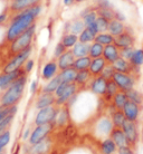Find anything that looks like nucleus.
<instances>
[{"instance_id": "obj_21", "label": "nucleus", "mask_w": 143, "mask_h": 154, "mask_svg": "<svg viewBox=\"0 0 143 154\" xmlns=\"http://www.w3.org/2000/svg\"><path fill=\"white\" fill-rule=\"evenodd\" d=\"M107 65L106 60L104 59V57H98V58H94L92 59V63H91V66H89V72L92 74L93 77L100 76L103 69L105 68V66Z\"/></svg>"}, {"instance_id": "obj_26", "label": "nucleus", "mask_w": 143, "mask_h": 154, "mask_svg": "<svg viewBox=\"0 0 143 154\" xmlns=\"http://www.w3.org/2000/svg\"><path fill=\"white\" fill-rule=\"evenodd\" d=\"M111 119H112V123L114 125V127L122 128L123 124L126 121V117L124 115L123 109H116V108H114V111L111 114Z\"/></svg>"}, {"instance_id": "obj_44", "label": "nucleus", "mask_w": 143, "mask_h": 154, "mask_svg": "<svg viewBox=\"0 0 143 154\" xmlns=\"http://www.w3.org/2000/svg\"><path fill=\"white\" fill-rule=\"evenodd\" d=\"M33 146H34L33 147V150H34V152H35L36 154H42L47 150V146H48V141L45 139L44 141H42V142L37 143V144H34Z\"/></svg>"}, {"instance_id": "obj_39", "label": "nucleus", "mask_w": 143, "mask_h": 154, "mask_svg": "<svg viewBox=\"0 0 143 154\" xmlns=\"http://www.w3.org/2000/svg\"><path fill=\"white\" fill-rule=\"evenodd\" d=\"M95 23H96V28L98 32H105V31H107V29H108L110 20H107L106 18H104V17L97 16Z\"/></svg>"}, {"instance_id": "obj_38", "label": "nucleus", "mask_w": 143, "mask_h": 154, "mask_svg": "<svg viewBox=\"0 0 143 154\" xmlns=\"http://www.w3.org/2000/svg\"><path fill=\"white\" fill-rule=\"evenodd\" d=\"M96 12H97V16L104 17V18H106L107 20L111 21L112 19H114L115 9L114 8H96Z\"/></svg>"}, {"instance_id": "obj_6", "label": "nucleus", "mask_w": 143, "mask_h": 154, "mask_svg": "<svg viewBox=\"0 0 143 154\" xmlns=\"http://www.w3.org/2000/svg\"><path fill=\"white\" fill-rule=\"evenodd\" d=\"M136 42H138V38H136L134 30L132 29V27L126 26L125 31L115 37L114 44L117 46L119 49H122V48H128V47H136Z\"/></svg>"}, {"instance_id": "obj_48", "label": "nucleus", "mask_w": 143, "mask_h": 154, "mask_svg": "<svg viewBox=\"0 0 143 154\" xmlns=\"http://www.w3.org/2000/svg\"><path fill=\"white\" fill-rule=\"evenodd\" d=\"M94 6L96 8H114L110 0H95Z\"/></svg>"}, {"instance_id": "obj_42", "label": "nucleus", "mask_w": 143, "mask_h": 154, "mask_svg": "<svg viewBox=\"0 0 143 154\" xmlns=\"http://www.w3.org/2000/svg\"><path fill=\"white\" fill-rule=\"evenodd\" d=\"M115 68L113 67L112 64H107V65L105 66V68L103 69L102 74H101V76H103L105 79H112L113 76H114V74H115Z\"/></svg>"}, {"instance_id": "obj_7", "label": "nucleus", "mask_w": 143, "mask_h": 154, "mask_svg": "<svg viewBox=\"0 0 143 154\" xmlns=\"http://www.w3.org/2000/svg\"><path fill=\"white\" fill-rule=\"evenodd\" d=\"M43 2L44 0H8L7 11L9 14V18L27 8H30L38 4H43Z\"/></svg>"}, {"instance_id": "obj_56", "label": "nucleus", "mask_w": 143, "mask_h": 154, "mask_svg": "<svg viewBox=\"0 0 143 154\" xmlns=\"http://www.w3.org/2000/svg\"><path fill=\"white\" fill-rule=\"evenodd\" d=\"M86 1H89V0H74V4L78 5V4H83V2H86Z\"/></svg>"}, {"instance_id": "obj_30", "label": "nucleus", "mask_w": 143, "mask_h": 154, "mask_svg": "<svg viewBox=\"0 0 143 154\" xmlns=\"http://www.w3.org/2000/svg\"><path fill=\"white\" fill-rule=\"evenodd\" d=\"M91 63H92V58L89 57V56H83V57L75 58L73 67L77 70V72L78 70L89 69V66H91Z\"/></svg>"}, {"instance_id": "obj_49", "label": "nucleus", "mask_w": 143, "mask_h": 154, "mask_svg": "<svg viewBox=\"0 0 143 154\" xmlns=\"http://www.w3.org/2000/svg\"><path fill=\"white\" fill-rule=\"evenodd\" d=\"M23 69H25V72H26V74H29L33 70V68L35 67V60L33 59V58H29L27 62L23 64Z\"/></svg>"}, {"instance_id": "obj_45", "label": "nucleus", "mask_w": 143, "mask_h": 154, "mask_svg": "<svg viewBox=\"0 0 143 154\" xmlns=\"http://www.w3.org/2000/svg\"><path fill=\"white\" fill-rule=\"evenodd\" d=\"M10 142V131L1 132L0 133V149H4L6 145H8V143Z\"/></svg>"}, {"instance_id": "obj_37", "label": "nucleus", "mask_w": 143, "mask_h": 154, "mask_svg": "<svg viewBox=\"0 0 143 154\" xmlns=\"http://www.w3.org/2000/svg\"><path fill=\"white\" fill-rule=\"evenodd\" d=\"M126 95H128L129 100H132L140 106H143V94L139 92L138 89L133 88L131 91H129V92H126Z\"/></svg>"}, {"instance_id": "obj_50", "label": "nucleus", "mask_w": 143, "mask_h": 154, "mask_svg": "<svg viewBox=\"0 0 143 154\" xmlns=\"http://www.w3.org/2000/svg\"><path fill=\"white\" fill-rule=\"evenodd\" d=\"M70 84V83H66V82H62L61 83V85L58 86V88L56 89V92H55V96L58 97V96H61L63 94V92L65 91V88L67 87V85Z\"/></svg>"}, {"instance_id": "obj_32", "label": "nucleus", "mask_w": 143, "mask_h": 154, "mask_svg": "<svg viewBox=\"0 0 143 154\" xmlns=\"http://www.w3.org/2000/svg\"><path fill=\"white\" fill-rule=\"evenodd\" d=\"M117 149L119 147L116 146L115 142L111 137L105 139L102 142V145H101V150H102V153L103 154H114Z\"/></svg>"}, {"instance_id": "obj_57", "label": "nucleus", "mask_w": 143, "mask_h": 154, "mask_svg": "<svg viewBox=\"0 0 143 154\" xmlns=\"http://www.w3.org/2000/svg\"><path fill=\"white\" fill-rule=\"evenodd\" d=\"M2 150H4V149H0V153H1V152H2Z\"/></svg>"}, {"instance_id": "obj_2", "label": "nucleus", "mask_w": 143, "mask_h": 154, "mask_svg": "<svg viewBox=\"0 0 143 154\" xmlns=\"http://www.w3.org/2000/svg\"><path fill=\"white\" fill-rule=\"evenodd\" d=\"M27 74L21 75L18 77L14 83H12L9 87H8L5 93L0 97V106H15L20 102V100L23 96V92H25V87L27 84Z\"/></svg>"}, {"instance_id": "obj_34", "label": "nucleus", "mask_w": 143, "mask_h": 154, "mask_svg": "<svg viewBox=\"0 0 143 154\" xmlns=\"http://www.w3.org/2000/svg\"><path fill=\"white\" fill-rule=\"evenodd\" d=\"M76 74H77V70L75 69L74 67H70V68H67V69L61 70L59 72V76L62 78V82L74 83L75 78H76Z\"/></svg>"}, {"instance_id": "obj_5", "label": "nucleus", "mask_w": 143, "mask_h": 154, "mask_svg": "<svg viewBox=\"0 0 143 154\" xmlns=\"http://www.w3.org/2000/svg\"><path fill=\"white\" fill-rule=\"evenodd\" d=\"M59 113V106L57 105H51L48 107L38 109V112L35 116V125H44L48 123H55L56 117Z\"/></svg>"}, {"instance_id": "obj_17", "label": "nucleus", "mask_w": 143, "mask_h": 154, "mask_svg": "<svg viewBox=\"0 0 143 154\" xmlns=\"http://www.w3.org/2000/svg\"><path fill=\"white\" fill-rule=\"evenodd\" d=\"M74 62H75V56H74L73 51H72V49H67L62 56H59L57 58V64H58L59 72L73 67Z\"/></svg>"}, {"instance_id": "obj_43", "label": "nucleus", "mask_w": 143, "mask_h": 154, "mask_svg": "<svg viewBox=\"0 0 143 154\" xmlns=\"http://www.w3.org/2000/svg\"><path fill=\"white\" fill-rule=\"evenodd\" d=\"M17 105L15 106H8V107H5V106H0V121L4 119L5 117L11 113H17Z\"/></svg>"}, {"instance_id": "obj_52", "label": "nucleus", "mask_w": 143, "mask_h": 154, "mask_svg": "<svg viewBox=\"0 0 143 154\" xmlns=\"http://www.w3.org/2000/svg\"><path fill=\"white\" fill-rule=\"evenodd\" d=\"M119 154H134L133 150L131 149V146H122V147H119Z\"/></svg>"}, {"instance_id": "obj_59", "label": "nucleus", "mask_w": 143, "mask_h": 154, "mask_svg": "<svg viewBox=\"0 0 143 154\" xmlns=\"http://www.w3.org/2000/svg\"><path fill=\"white\" fill-rule=\"evenodd\" d=\"M142 1H143V0H142Z\"/></svg>"}, {"instance_id": "obj_14", "label": "nucleus", "mask_w": 143, "mask_h": 154, "mask_svg": "<svg viewBox=\"0 0 143 154\" xmlns=\"http://www.w3.org/2000/svg\"><path fill=\"white\" fill-rule=\"evenodd\" d=\"M58 64L57 59L53 57V59H50L43 66V69H42V74H40V78L45 82L50 81L53 77H55L58 74Z\"/></svg>"}, {"instance_id": "obj_16", "label": "nucleus", "mask_w": 143, "mask_h": 154, "mask_svg": "<svg viewBox=\"0 0 143 154\" xmlns=\"http://www.w3.org/2000/svg\"><path fill=\"white\" fill-rule=\"evenodd\" d=\"M84 29H85V23H84V21H83L81 17H77V18L66 23L63 34L72 32V34H75V35H79Z\"/></svg>"}, {"instance_id": "obj_12", "label": "nucleus", "mask_w": 143, "mask_h": 154, "mask_svg": "<svg viewBox=\"0 0 143 154\" xmlns=\"http://www.w3.org/2000/svg\"><path fill=\"white\" fill-rule=\"evenodd\" d=\"M78 91H79V88H78L77 85L75 83H70L65 88V91L63 92L62 95L56 97V103L55 104L57 106H65V105H67L68 102L77 94Z\"/></svg>"}, {"instance_id": "obj_19", "label": "nucleus", "mask_w": 143, "mask_h": 154, "mask_svg": "<svg viewBox=\"0 0 143 154\" xmlns=\"http://www.w3.org/2000/svg\"><path fill=\"white\" fill-rule=\"evenodd\" d=\"M120 56V49L117 48L115 44H110V45L104 46L103 57L107 64H113Z\"/></svg>"}, {"instance_id": "obj_36", "label": "nucleus", "mask_w": 143, "mask_h": 154, "mask_svg": "<svg viewBox=\"0 0 143 154\" xmlns=\"http://www.w3.org/2000/svg\"><path fill=\"white\" fill-rule=\"evenodd\" d=\"M130 63H131L133 66H135V67H141V66H143V47L135 48L134 53L132 55L131 59H130Z\"/></svg>"}, {"instance_id": "obj_11", "label": "nucleus", "mask_w": 143, "mask_h": 154, "mask_svg": "<svg viewBox=\"0 0 143 154\" xmlns=\"http://www.w3.org/2000/svg\"><path fill=\"white\" fill-rule=\"evenodd\" d=\"M25 74L26 72L23 69V67L15 70V72H11V73H1L0 74V91H6L18 77L25 75Z\"/></svg>"}, {"instance_id": "obj_18", "label": "nucleus", "mask_w": 143, "mask_h": 154, "mask_svg": "<svg viewBox=\"0 0 143 154\" xmlns=\"http://www.w3.org/2000/svg\"><path fill=\"white\" fill-rule=\"evenodd\" d=\"M55 103H56V96H55V94H51V93H42L38 96V98L36 100L35 107L37 109H42V108L55 105Z\"/></svg>"}, {"instance_id": "obj_3", "label": "nucleus", "mask_w": 143, "mask_h": 154, "mask_svg": "<svg viewBox=\"0 0 143 154\" xmlns=\"http://www.w3.org/2000/svg\"><path fill=\"white\" fill-rule=\"evenodd\" d=\"M36 31H37V23L31 25L27 30L23 31V34L18 36L14 42L8 44L9 45V47H8L9 54L11 56H15L16 54L33 46V42L36 38Z\"/></svg>"}, {"instance_id": "obj_54", "label": "nucleus", "mask_w": 143, "mask_h": 154, "mask_svg": "<svg viewBox=\"0 0 143 154\" xmlns=\"http://www.w3.org/2000/svg\"><path fill=\"white\" fill-rule=\"evenodd\" d=\"M63 4L65 7H70V6H74V0H63Z\"/></svg>"}, {"instance_id": "obj_23", "label": "nucleus", "mask_w": 143, "mask_h": 154, "mask_svg": "<svg viewBox=\"0 0 143 154\" xmlns=\"http://www.w3.org/2000/svg\"><path fill=\"white\" fill-rule=\"evenodd\" d=\"M125 28H126L125 23H122V21H120V20L112 19L111 21H110L107 31L111 34V35L114 36V37H117L119 35H121L122 32L125 31Z\"/></svg>"}, {"instance_id": "obj_20", "label": "nucleus", "mask_w": 143, "mask_h": 154, "mask_svg": "<svg viewBox=\"0 0 143 154\" xmlns=\"http://www.w3.org/2000/svg\"><path fill=\"white\" fill-rule=\"evenodd\" d=\"M110 137L115 142L117 147H122V146L129 145L126 136L124 134L123 130L120 128V127H113L112 132H111V134H110Z\"/></svg>"}, {"instance_id": "obj_15", "label": "nucleus", "mask_w": 143, "mask_h": 154, "mask_svg": "<svg viewBox=\"0 0 143 154\" xmlns=\"http://www.w3.org/2000/svg\"><path fill=\"white\" fill-rule=\"evenodd\" d=\"M106 84L107 79H105L103 76L93 77L92 81L89 83V91L93 93L96 96H104L105 91H106Z\"/></svg>"}, {"instance_id": "obj_4", "label": "nucleus", "mask_w": 143, "mask_h": 154, "mask_svg": "<svg viewBox=\"0 0 143 154\" xmlns=\"http://www.w3.org/2000/svg\"><path fill=\"white\" fill-rule=\"evenodd\" d=\"M33 50L34 49H33V46H31L29 48H27V49L18 53V54H16L15 56H12L11 59L2 68V73H11V72H15V70L21 68L23 64L30 58L31 54H33Z\"/></svg>"}, {"instance_id": "obj_46", "label": "nucleus", "mask_w": 143, "mask_h": 154, "mask_svg": "<svg viewBox=\"0 0 143 154\" xmlns=\"http://www.w3.org/2000/svg\"><path fill=\"white\" fill-rule=\"evenodd\" d=\"M66 50H67V48H66V47L63 45L62 42H58L57 44H56L55 48H54V51H53V57L57 59L59 56H62V55L65 53Z\"/></svg>"}, {"instance_id": "obj_35", "label": "nucleus", "mask_w": 143, "mask_h": 154, "mask_svg": "<svg viewBox=\"0 0 143 154\" xmlns=\"http://www.w3.org/2000/svg\"><path fill=\"white\" fill-rule=\"evenodd\" d=\"M94 42H97L102 44L103 46H106V45H110V44H114L115 42V37L113 35H111L108 31H105V32H98L95 37V40Z\"/></svg>"}, {"instance_id": "obj_28", "label": "nucleus", "mask_w": 143, "mask_h": 154, "mask_svg": "<svg viewBox=\"0 0 143 154\" xmlns=\"http://www.w3.org/2000/svg\"><path fill=\"white\" fill-rule=\"evenodd\" d=\"M59 42H62V44L67 49H72L76 45V42H78V35H75L72 32H66V34L62 35Z\"/></svg>"}, {"instance_id": "obj_9", "label": "nucleus", "mask_w": 143, "mask_h": 154, "mask_svg": "<svg viewBox=\"0 0 143 154\" xmlns=\"http://www.w3.org/2000/svg\"><path fill=\"white\" fill-rule=\"evenodd\" d=\"M54 124L55 123H48L44 124V125H37L29 136V143L31 145H34V144H37V143L44 141L47 137V135L51 132Z\"/></svg>"}, {"instance_id": "obj_27", "label": "nucleus", "mask_w": 143, "mask_h": 154, "mask_svg": "<svg viewBox=\"0 0 143 154\" xmlns=\"http://www.w3.org/2000/svg\"><path fill=\"white\" fill-rule=\"evenodd\" d=\"M128 100H128V95H126V93L122 92V91H119L112 100L113 108H116V109H123L124 105H125V103H126Z\"/></svg>"}, {"instance_id": "obj_13", "label": "nucleus", "mask_w": 143, "mask_h": 154, "mask_svg": "<svg viewBox=\"0 0 143 154\" xmlns=\"http://www.w3.org/2000/svg\"><path fill=\"white\" fill-rule=\"evenodd\" d=\"M141 109H142V106H140L132 100H128L124 105L123 112L126 119L132 122H138L141 115Z\"/></svg>"}, {"instance_id": "obj_22", "label": "nucleus", "mask_w": 143, "mask_h": 154, "mask_svg": "<svg viewBox=\"0 0 143 154\" xmlns=\"http://www.w3.org/2000/svg\"><path fill=\"white\" fill-rule=\"evenodd\" d=\"M92 74L89 72V69H84V70H78L76 74V78H75V84L78 86V88H84L86 85L89 84L92 81Z\"/></svg>"}, {"instance_id": "obj_10", "label": "nucleus", "mask_w": 143, "mask_h": 154, "mask_svg": "<svg viewBox=\"0 0 143 154\" xmlns=\"http://www.w3.org/2000/svg\"><path fill=\"white\" fill-rule=\"evenodd\" d=\"M122 130H123L124 134L126 136L129 146L135 145L136 142L139 141V131H138L136 122H132V121L126 119L125 123L123 124V126H122Z\"/></svg>"}, {"instance_id": "obj_51", "label": "nucleus", "mask_w": 143, "mask_h": 154, "mask_svg": "<svg viewBox=\"0 0 143 154\" xmlns=\"http://www.w3.org/2000/svg\"><path fill=\"white\" fill-rule=\"evenodd\" d=\"M114 19L120 20L122 23H125L126 21V16L124 15V12H122L121 10H115V12H114Z\"/></svg>"}, {"instance_id": "obj_53", "label": "nucleus", "mask_w": 143, "mask_h": 154, "mask_svg": "<svg viewBox=\"0 0 143 154\" xmlns=\"http://www.w3.org/2000/svg\"><path fill=\"white\" fill-rule=\"evenodd\" d=\"M37 88H38V82L37 81H33L30 85V92L31 94H35L37 92Z\"/></svg>"}, {"instance_id": "obj_8", "label": "nucleus", "mask_w": 143, "mask_h": 154, "mask_svg": "<svg viewBox=\"0 0 143 154\" xmlns=\"http://www.w3.org/2000/svg\"><path fill=\"white\" fill-rule=\"evenodd\" d=\"M115 82L117 87L120 88L122 92H129L131 89L134 88L135 86V76H133L131 74L120 73V72H115L114 76L112 78Z\"/></svg>"}, {"instance_id": "obj_24", "label": "nucleus", "mask_w": 143, "mask_h": 154, "mask_svg": "<svg viewBox=\"0 0 143 154\" xmlns=\"http://www.w3.org/2000/svg\"><path fill=\"white\" fill-rule=\"evenodd\" d=\"M89 46H91V44H86V42H76V45L72 48V51H73L75 58L83 57V56H89Z\"/></svg>"}, {"instance_id": "obj_55", "label": "nucleus", "mask_w": 143, "mask_h": 154, "mask_svg": "<svg viewBox=\"0 0 143 154\" xmlns=\"http://www.w3.org/2000/svg\"><path fill=\"white\" fill-rule=\"evenodd\" d=\"M30 134H31L30 128H26V131H25V133H23V140L29 139V136H30Z\"/></svg>"}, {"instance_id": "obj_31", "label": "nucleus", "mask_w": 143, "mask_h": 154, "mask_svg": "<svg viewBox=\"0 0 143 154\" xmlns=\"http://www.w3.org/2000/svg\"><path fill=\"white\" fill-rule=\"evenodd\" d=\"M96 35H97L96 32L94 30H92L91 28L85 27V29L78 35V42H86V44H92L95 40Z\"/></svg>"}, {"instance_id": "obj_1", "label": "nucleus", "mask_w": 143, "mask_h": 154, "mask_svg": "<svg viewBox=\"0 0 143 154\" xmlns=\"http://www.w3.org/2000/svg\"><path fill=\"white\" fill-rule=\"evenodd\" d=\"M44 10V5L38 4L30 8H27L23 11L11 16L8 21V26L6 28L5 34V42L10 44L18 36H20L23 31H26L31 25L37 23L38 17L42 15Z\"/></svg>"}, {"instance_id": "obj_47", "label": "nucleus", "mask_w": 143, "mask_h": 154, "mask_svg": "<svg viewBox=\"0 0 143 154\" xmlns=\"http://www.w3.org/2000/svg\"><path fill=\"white\" fill-rule=\"evenodd\" d=\"M135 48L136 47H128V48H122V49H120L121 57H123V58H125V59L130 60L133 53H134V50H135Z\"/></svg>"}, {"instance_id": "obj_29", "label": "nucleus", "mask_w": 143, "mask_h": 154, "mask_svg": "<svg viewBox=\"0 0 143 154\" xmlns=\"http://www.w3.org/2000/svg\"><path fill=\"white\" fill-rule=\"evenodd\" d=\"M120 91V88L117 87L116 83L113 79H108L107 84H106V91H105L104 94V100H107V102H112L113 97L115 96V94Z\"/></svg>"}, {"instance_id": "obj_25", "label": "nucleus", "mask_w": 143, "mask_h": 154, "mask_svg": "<svg viewBox=\"0 0 143 154\" xmlns=\"http://www.w3.org/2000/svg\"><path fill=\"white\" fill-rule=\"evenodd\" d=\"M62 83V78L59 76V73L56 75L55 77H53L50 81H48L46 83V85L43 87L42 89V93H51V94H55L56 89L58 88V86Z\"/></svg>"}, {"instance_id": "obj_41", "label": "nucleus", "mask_w": 143, "mask_h": 154, "mask_svg": "<svg viewBox=\"0 0 143 154\" xmlns=\"http://www.w3.org/2000/svg\"><path fill=\"white\" fill-rule=\"evenodd\" d=\"M15 115H16V113H11V114H9V115L6 116L4 119L0 121V133L6 131L8 127H9V125H10L12 122V119H15Z\"/></svg>"}, {"instance_id": "obj_40", "label": "nucleus", "mask_w": 143, "mask_h": 154, "mask_svg": "<svg viewBox=\"0 0 143 154\" xmlns=\"http://www.w3.org/2000/svg\"><path fill=\"white\" fill-rule=\"evenodd\" d=\"M67 109L64 107V109H59V113H58L57 117H56V121L55 123H57V125H65L67 124V121H68V115H67Z\"/></svg>"}, {"instance_id": "obj_33", "label": "nucleus", "mask_w": 143, "mask_h": 154, "mask_svg": "<svg viewBox=\"0 0 143 154\" xmlns=\"http://www.w3.org/2000/svg\"><path fill=\"white\" fill-rule=\"evenodd\" d=\"M103 51H104V46H103L102 44H100V42H93L91 44V46H89V56L92 58V59L102 57V56H103Z\"/></svg>"}, {"instance_id": "obj_58", "label": "nucleus", "mask_w": 143, "mask_h": 154, "mask_svg": "<svg viewBox=\"0 0 143 154\" xmlns=\"http://www.w3.org/2000/svg\"><path fill=\"white\" fill-rule=\"evenodd\" d=\"M0 154H4V153H2V152H1V153H0Z\"/></svg>"}]
</instances>
